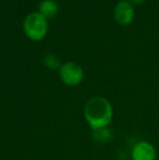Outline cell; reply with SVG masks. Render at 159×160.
<instances>
[{
    "label": "cell",
    "instance_id": "cell-8",
    "mask_svg": "<svg viewBox=\"0 0 159 160\" xmlns=\"http://www.w3.org/2000/svg\"><path fill=\"white\" fill-rule=\"evenodd\" d=\"M44 62L49 69H52V70L58 69V68L60 69V67H61V65H60L59 58L56 55H53V53H48L47 56H45Z\"/></svg>",
    "mask_w": 159,
    "mask_h": 160
},
{
    "label": "cell",
    "instance_id": "cell-6",
    "mask_svg": "<svg viewBox=\"0 0 159 160\" xmlns=\"http://www.w3.org/2000/svg\"><path fill=\"white\" fill-rule=\"evenodd\" d=\"M58 11H59V7L57 2L53 0H44L39 4V13L44 15L46 19L55 18L58 14Z\"/></svg>",
    "mask_w": 159,
    "mask_h": 160
},
{
    "label": "cell",
    "instance_id": "cell-3",
    "mask_svg": "<svg viewBox=\"0 0 159 160\" xmlns=\"http://www.w3.org/2000/svg\"><path fill=\"white\" fill-rule=\"evenodd\" d=\"M59 76L68 86H77L84 78V71L75 62H66L60 67Z\"/></svg>",
    "mask_w": 159,
    "mask_h": 160
},
{
    "label": "cell",
    "instance_id": "cell-9",
    "mask_svg": "<svg viewBox=\"0 0 159 160\" xmlns=\"http://www.w3.org/2000/svg\"><path fill=\"white\" fill-rule=\"evenodd\" d=\"M146 0H130V2H131L132 4H141L143 3V2H145Z\"/></svg>",
    "mask_w": 159,
    "mask_h": 160
},
{
    "label": "cell",
    "instance_id": "cell-4",
    "mask_svg": "<svg viewBox=\"0 0 159 160\" xmlns=\"http://www.w3.org/2000/svg\"><path fill=\"white\" fill-rule=\"evenodd\" d=\"M132 160H156L157 150L156 147L148 141H140L132 147Z\"/></svg>",
    "mask_w": 159,
    "mask_h": 160
},
{
    "label": "cell",
    "instance_id": "cell-5",
    "mask_svg": "<svg viewBox=\"0 0 159 160\" xmlns=\"http://www.w3.org/2000/svg\"><path fill=\"white\" fill-rule=\"evenodd\" d=\"M135 17V11L134 7L127 0H122L117 3L115 8V18L116 21L121 25H130L133 22Z\"/></svg>",
    "mask_w": 159,
    "mask_h": 160
},
{
    "label": "cell",
    "instance_id": "cell-7",
    "mask_svg": "<svg viewBox=\"0 0 159 160\" xmlns=\"http://www.w3.org/2000/svg\"><path fill=\"white\" fill-rule=\"evenodd\" d=\"M93 138L95 139L97 143H108V142L112 138V132L110 131L109 127L98 128V130H94Z\"/></svg>",
    "mask_w": 159,
    "mask_h": 160
},
{
    "label": "cell",
    "instance_id": "cell-2",
    "mask_svg": "<svg viewBox=\"0 0 159 160\" xmlns=\"http://www.w3.org/2000/svg\"><path fill=\"white\" fill-rule=\"evenodd\" d=\"M23 30L30 39L38 42L46 36L48 31V22L39 12L30 13L24 20Z\"/></svg>",
    "mask_w": 159,
    "mask_h": 160
},
{
    "label": "cell",
    "instance_id": "cell-1",
    "mask_svg": "<svg viewBox=\"0 0 159 160\" xmlns=\"http://www.w3.org/2000/svg\"><path fill=\"white\" fill-rule=\"evenodd\" d=\"M83 114L92 131H94L110 125L113 119V108L107 98L95 96L85 103Z\"/></svg>",
    "mask_w": 159,
    "mask_h": 160
}]
</instances>
